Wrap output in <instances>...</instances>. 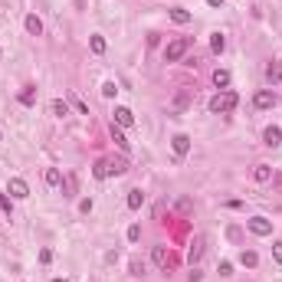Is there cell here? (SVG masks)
<instances>
[{"instance_id": "cell-1", "label": "cell", "mask_w": 282, "mask_h": 282, "mask_svg": "<svg viewBox=\"0 0 282 282\" xmlns=\"http://www.w3.org/2000/svg\"><path fill=\"white\" fill-rule=\"evenodd\" d=\"M239 105V95L236 92H230V89H220L217 95L210 98V105H207V109L213 112V115H227V112H233Z\"/></svg>"}, {"instance_id": "cell-2", "label": "cell", "mask_w": 282, "mask_h": 282, "mask_svg": "<svg viewBox=\"0 0 282 282\" xmlns=\"http://www.w3.org/2000/svg\"><path fill=\"white\" fill-rule=\"evenodd\" d=\"M187 49H190V36H177V40H171V43H167V49H164V59H167V63H177V59H181Z\"/></svg>"}, {"instance_id": "cell-3", "label": "cell", "mask_w": 282, "mask_h": 282, "mask_svg": "<svg viewBox=\"0 0 282 282\" xmlns=\"http://www.w3.org/2000/svg\"><path fill=\"white\" fill-rule=\"evenodd\" d=\"M7 194L17 197V200H26V197H30V187H26V181H23V177H10V184H7Z\"/></svg>"}, {"instance_id": "cell-4", "label": "cell", "mask_w": 282, "mask_h": 282, "mask_svg": "<svg viewBox=\"0 0 282 282\" xmlns=\"http://www.w3.org/2000/svg\"><path fill=\"white\" fill-rule=\"evenodd\" d=\"M151 259L158 262L161 269H171V266H174V253L167 250V246H154V250H151Z\"/></svg>"}, {"instance_id": "cell-5", "label": "cell", "mask_w": 282, "mask_h": 282, "mask_svg": "<svg viewBox=\"0 0 282 282\" xmlns=\"http://www.w3.org/2000/svg\"><path fill=\"white\" fill-rule=\"evenodd\" d=\"M246 227H250V233H256V236H269L272 233V223L266 217H253V220H246Z\"/></svg>"}, {"instance_id": "cell-6", "label": "cell", "mask_w": 282, "mask_h": 282, "mask_svg": "<svg viewBox=\"0 0 282 282\" xmlns=\"http://www.w3.org/2000/svg\"><path fill=\"white\" fill-rule=\"evenodd\" d=\"M253 105H256L259 112L272 109V105H276V95H272V89H259V92H256V98H253Z\"/></svg>"}, {"instance_id": "cell-7", "label": "cell", "mask_w": 282, "mask_h": 282, "mask_svg": "<svg viewBox=\"0 0 282 282\" xmlns=\"http://www.w3.org/2000/svg\"><path fill=\"white\" fill-rule=\"evenodd\" d=\"M112 125H118V128H131V125H135V115H131V109L118 105V109H115V121H112Z\"/></svg>"}, {"instance_id": "cell-8", "label": "cell", "mask_w": 282, "mask_h": 282, "mask_svg": "<svg viewBox=\"0 0 282 282\" xmlns=\"http://www.w3.org/2000/svg\"><path fill=\"white\" fill-rule=\"evenodd\" d=\"M279 141H282V128H279V125H269V128L262 131V144H269V148H279Z\"/></svg>"}, {"instance_id": "cell-9", "label": "cell", "mask_w": 282, "mask_h": 282, "mask_svg": "<svg viewBox=\"0 0 282 282\" xmlns=\"http://www.w3.org/2000/svg\"><path fill=\"white\" fill-rule=\"evenodd\" d=\"M204 246H207V239H204V236H194L190 250H187V259H190V262H197L200 256H204Z\"/></svg>"}, {"instance_id": "cell-10", "label": "cell", "mask_w": 282, "mask_h": 282, "mask_svg": "<svg viewBox=\"0 0 282 282\" xmlns=\"http://www.w3.org/2000/svg\"><path fill=\"white\" fill-rule=\"evenodd\" d=\"M174 154H177V158H184L187 151H190V138H187V135H174Z\"/></svg>"}, {"instance_id": "cell-11", "label": "cell", "mask_w": 282, "mask_h": 282, "mask_svg": "<svg viewBox=\"0 0 282 282\" xmlns=\"http://www.w3.org/2000/svg\"><path fill=\"white\" fill-rule=\"evenodd\" d=\"M26 33H30V36H40V33H43V20H40V17H36V13H26Z\"/></svg>"}, {"instance_id": "cell-12", "label": "cell", "mask_w": 282, "mask_h": 282, "mask_svg": "<svg viewBox=\"0 0 282 282\" xmlns=\"http://www.w3.org/2000/svg\"><path fill=\"white\" fill-rule=\"evenodd\" d=\"M253 181H259V184L272 181V167L269 164H256V167H253Z\"/></svg>"}, {"instance_id": "cell-13", "label": "cell", "mask_w": 282, "mask_h": 282, "mask_svg": "<svg viewBox=\"0 0 282 282\" xmlns=\"http://www.w3.org/2000/svg\"><path fill=\"white\" fill-rule=\"evenodd\" d=\"M266 79H269V82H282V63L279 59H272V63L266 66Z\"/></svg>"}, {"instance_id": "cell-14", "label": "cell", "mask_w": 282, "mask_h": 282, "mask_svg": "<svg viewBox=\"0 0 282 282\" xmlns=\"http://www.w3.org/2000/svg\"><path fill=\"white\" fill-rule=\"evenodd\" d=\"M210 49L220 56L223 49H227V36H223V33H213V36H210Z\"/></svg>"}, {"instance_id": "cell-15", "label": "cell", "mask_w": 282, "mask_h": 282, "mask_svg": "<svg viewBox=\"0 0 282 282\" xmlns=\"http://www.w3.org/2000/svg\"><path fill=\"white\" fill-rule=\"evenodd\" d=\"M239 262H243L246 269H256V262H259V256H256L253 250H243V253H239Z\"/></svg>"}, {"instance_id": "cell-16", "label": "cell", "mask_w": 282, "mask_h": 282, "mask_svg": "<svg viewBox=\"0 0 282 282\" xmlns=\"http://www.w3.org/2000/svg\"><path fill=\"white\" fill-rule=\"evenodd\" d=\"M171 20L184 26V23H190V10H184V7H174V10H171Z\"/></svg>"}, {"instance_id": "cell-17", "label": "cell", "mask_w": 282, "mask_h": 282, "mask_svg": "<svg viewBox=\"0 0 282 282\" xmlns=\"http://www.w3.org/2000/svg\"><path fill=\"white\" fill-rule=\"evenodd\" d=\"M213 86H217V89L230 86V72H227V69H213Z\"/></svg>"}, {"instance_id": "cell-18", "label": "cell", "mask_w": 282, "mask_h": 282, "mask_svg": "<svg viewBox=\"0 0 282 282\" xmlns=\"http://www.w3.org/2000/svg\"><path fill=\"white\" fill-rule=\"evenodd\" d=\"M105 161H109V177H112V174L118 177V174L128 171V164H125V161H115V158H105Z\"/></svg>"}, {"instance_id": "cell-19", "label": "cell", "mask_w": 282, "mask_h": 282, "mask_svg": "<svg viewBox=\"0 0 282 282\" xmlns=\"http://www.w3.org/2000/svg\"><path fill=\"white\" fill-rule=\"evenodd\" d=\"M49 112H53V115H56V118H66V115H69V105H66V102H63V98H56V102H53V105H49Z\"/></svg>"}, {"instance_id": "cell-20", "label": "cell", "mask_w": 282, "mask_h": 282, "mask_svg": "<svg viewBox=\"0 0 282 282\" xmlns=\"http://www.w3.org/2000/svg\"><path fill=\"white\" fill-rule=\"evenodd\" d=\"M20 102H23V105H33V102H36V86H23Z\"/></svg>"}, {"instance_id": "cell-21", "label": "cell", "mask_w": 282, "mask_h": 282, "mask_svg": "<svg viewBox=\"0 0 282 282\" xmlns=\"http://www.w3.org/2000/svg\"><path fill=\"white\" fill-rule=\"evenodd\" d=\"M141 204H144V194H141L138 187H135V190H128V207H131V210H138Z\"/></svg>"}, {"instance_id": "cell-22", "label": "cell", "mask_w": 282, "mask_h": 282, "mask_svg": "<svg viewBox=\"0 0 282 282\" xmlns=\"http://www.w3.org/2000/svg\"><path fill=\"white\" fill-rule=\"evenodd\" d=\"M112 138H115V144H118L121 151H131V144H128V138H125V135H121V131L115 128V125H112Z\"/></svg>"}, {"instance_id": "cell-23", "label": "cell", "mask_w": 282, "mask_h": 282, "mask_svg": "<svg viewBox=\"0 0 282 282\" xmlns=\"http://www.w3.org/2000/svg\"><path fill=\"white\" fill-rule=\"evenodd\" d=\"M89 46H92V53H95V56H102V53H105V36H98V33H95V36L89 40Z\"/></svg>"}, {"instance_id": "cell-24", "label": "cell", "mask_w": 282, "mask_h": 282, "mask_svg": "<svg viewBox=\"0 0 282 282\" xmlns=\"http://www.w3.org/2000/svg\"><path fill=\"white\" fill-rule=\"evenodd\" d=\"M92 174H95L98 181H105V177H109V161H105V158H102V161H95V167H92Z\"/></svg>"}, {"instance_id": "cell-25", "label": "cell", "mask_w": 282, "mask_h": 282, "mask_svg": "<svg viewBox=\"0 0 282 282\" xmlns=\"http://www.w3.org/2000/svg\"><path fill=\"white\" fill-rule=\"evenodd\" d=\"M59 181H63L59 167H49V171H46V184H49V187H59Z\"/></svg>"}, {"instance_id": "cell-26", "label": "cell", "mask_w": 282, "mask_h": 282, "mask_svg": "<svg viewBox=\"0 0 282 282\" xmlns=\"http://www.w3.org/2000/svg\"><path fill=\"white\" fill-rule=\"evenodd\" d=\"M115 92H118L115 82H105V86H102V95H105V98H115Z\"/></svg>"}, {"instance_id": "cell-27", "label": "cell", "mask_w": 282, "mask_h": 282, "mask_svg": "<svg viewBox=\"0 0 282 282\" xmlns=\"http://www.w3.org/2000/svg\"><path fill=\"white\" fill-rule=\"evenodd\" d=\"M0 210H3L7 217H10V213H13V207H10V197H7V194H0Z\"/></svg>"}, {"instance_id": "cell-28", "label": "cell", "mask_w": 282, "mask_h": 282, "mask_svg": "<svg viewBox=\"0 0 282 282\" xmlns=\"http://www.w3.org/2000/svg\"><path fill=\"white\" fill-rule=\"evenodd\" d=\"M131 276H144V262L141 259H131Z\"/></svg>"}, {"instance_id": "cell-29", "label": "cell", "mask_w": 282, "mask_h": 282, "mask_svg": "<svg viewBox=\"0 0 282 282\" xmlns=\"http://www.w3.org/2000/svg\"><path fill=\"white\" fill-rule=\"evenodd\" d=\"M272 256H276V262L282 266V239H276V243H272Z\"/></svg>"}, {"instance_id": "cell-30", "label": "cell", "mask_w": 282, "mask_h": 282, "mask_svg": "<svg viewBox=\"0 0 282 282\" xmlns=\"http://www.w3.org/2000/svg\"><path fill=\"white\" fill-rule=\"evenodd\" d=\"M128 239H131V243H138V239H141V227H138V223L128 227Z\"/></svg>"}, {"instance_id": "cell-31", "label": "cell", "mask_w": 282, "mask_h": 282, "mask_svg": "<svg viewBox=\"0 0 282 282\" xmlns=\"http://www.w3.org/2000/svg\"><path fill=\"white\" fill-rule=\"evenodd\" d=\"M72 105H76V109L82 112V115H89V109H86V102H82V98H76V95H72Z\"/></svg>"}, {"instance_id": "cell-32", "label": "cell", "mask_w": 282, "mask_h": 282, "mask_svg": "<svg viewBox=\"0 0 282 282\" xmlns=\"http://www.w3.org/2000/svg\"><path fill=\"white\" fill-rule=\"evenodd\" d=\"M220 276H233V266H230V262H220Z\"/></svg>"}, {"instance_id": "cell-33", "label": "cell", "mask_w": 282, "mask_h": 282, "mask_svg": "<svg viewBox=\"0 0 282 282\" xmlns=\"http://www.w3.org/2000/svg\"><path fill=\"white\" fill-rule=\"evenodd\" d=\"M207 3H210V7H223L227 0H207Z\"/></svg>"}, {"instance_id": "cell-34", "label": "cell", "mask_w": 282, "mask_h": 282, "mask_svg": "<svg viewBox=\"0 0 282 282\" xmlns=\"http://www.w3.org/2000/svg\"><path fill=\"white\" fill-rule=\"evenodd\" d=\"M53 282H66V279H53Z\"/></svg>"}]
</instances>
